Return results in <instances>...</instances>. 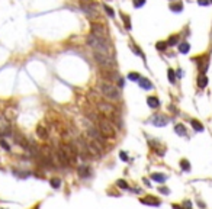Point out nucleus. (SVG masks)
Wrapping results in <instances>:
<instances>
[{"instance_id":"11","label":"nucleus","mask_w":212,"mask_h":209,"mask_svg":"<svg viewBox=\"0 0 212 209\" xmlns=\"http://www.w3.org/2000/svg\"><path fill=\"white\" fill-rule=\"evenodd\" d=\"M82 9H83V12H84V15H86L87 18H90V19L97 18V9L92 5V3H83Z\"/></svg>"},{"instance_id":"24","label":"nucleus","mask_w":212,"mask_h":209,"mask_svg":"<svg viewBox=\"0 0 212 209\" xmlns=\"http://www.w3.org/2000/svg\"><path fill=\"white\" fill-rule=\"evenodd\" d=\"M179 51L182 52V54H188L189 51H190V45H189L188 42H183L179 45Z\"/></svg>"},{"instance_id":"39","label":"nucleus","mask_w":212,"mask_h":209,"mask_svg":"<svg viewBox=\"0 0 212 209\" xmlns=\"http://www.w3.org/2000/svg\"><path fill=\"white\" fill-rule=\"evenodd\" d=\"M159 190L161 192V193H164V195H169V193H170V190L167 189V187H160Z\"/></svg>"},{"instance_id":"29","label":"nucleus","mask_w":212,"mask_h":209,"mask_svg":"<svg viewBox=\"0 0 212 209\" xmlns=\"http://www.w3.org/2000/svg\"><path fill=\"white\" fill-rule=\"evenodd\" d=\"M116 185H118V187H121V189H124V190L129 189V186H128V183H126L125 180H118L116 181Z\"/></svg>"},{"instance_id":"26","label":"nucleus","mask_w":212,"mask_h":209,"mask_svg":"<svg viewBox=\"0 0 212 209\" xmlns=\"http://www.w3.org/2000/svg\"><path fill=\"white\" fill-rule=\"evenodd\" d=\"M180 167H182L183 171H190V163H189L188 160H182V161H180Z\"/></svg>"},{"instance_id":"33","label":"nucleus","mask_w":212,"mask_h":209,"mask_svg":"<svg viewBox=\"0 0 212 209\" xmlns=\"http://www.w3.org/2000/svg\"><path fill=\"white\" fill-rule=\"evenodd\" d=\"M119 158H121V160H124V161H129V157H128V154H126L125 151H121L119 152Z\"/></svg>"},{"instance_id":"27","label":"nucleus","mask_w":212,"mask_h":209,"mask_svg":"<svg viewBox=\"0 0 212 209\" xmlns=\"http://www.w3.org/2000/svg\"><path fill=\"white\" fill-rule=\"evenodd\" d=\"M167 74H169L170 83H172V84H174V83H176V74H174V71L172 70V68H169V70H167Z\"/></svg>"},{"instance_id":"1","label":"nucleus","mask_w":212,"mask_h":209,"mask_svg":"<svg viewBox=\"0 0 212 209\" xmlns=\"http://www.w3.org/2000/svg\"><path fill=\"white\" fill-rule=\"evenodd\" d=\"M86 42L89 47H92V49L97 54H105V55H113V48L112 44L109 42V39H102L97 38L95 35H89L86 39Z\"/></svg>"},{"instance_id":"36","label":"nucleus","mask_w":212,"mask_h":209,"mask_svg":"<svg viewBox=\"0 0 212 209\" xmlns=\"http://www.w3.org/2000/svg\"><path fill=\"white\" fill-rule=\"evenodd\" d=\"M145 5V0H134V6L135 7H141Z\"/></svg>"},{"instance_id":"28","label":"nucleus","mask_w":212,"mask_h":209,"mask_svg":"<svg viewBox=\"0 0 212 209\" xmlns=\"http://www.w3.org/2000/svg\"><path fill=\"white\" fill-rule=\"evenodd\" d=\"M128 79L132 80V81H140L141 76L138 74V73H129V74H128Z\"/></svg>"},{"instance_id":"35","label":"nucleus","mask_w":212,"mask_h":209,"mask_svg":"<svg viewBox=\"0 0 212 209\" xmlns=\"http://www.w3.org/2000/svg\"><path fill=\"white\" fill-rule=\"evenodd\" d=\"M131 49H132V51H134L135 54H138V55H142V57H144V54H142V52H141L140 49L137 48V45H134V44H131Z\"/></svg>"},{"instance_id":"6","label":"nucleus","mask_w":212,"mask_h":209,"mask_svg":"<svg viewBox=\"0 0 212 209\" xmlns=\"http://www.w3.org/2000/svg\"><path fill=\"white\" fill-rule=\"evenodd\" d=\"M60 150H63L64 154L67 156L70 164H74V163L77 161V150H76V145H73V144H61Z\"/></svg>"},{"instance_id":"38","label":"nucleus","mask_w":212,"mask_h":209,"mask_svg":"<svg viewBox=\"0 0 212 209\" xmlns=\"http://www.w3.org/2000/svg\"><path fill=\"white\" fill-rule=\"evenodd\" d=\"M198 3L201 6H208L209 3H211V2H209V0H198Z\"/></svg>"},{"instance_id":"12","label":"nucleus","mask_w":212,"mask_h":209,"mask_svg":"<svg viewBox=\"0 0 212 209\" xmlns=\"http://www.w3.org/2000/svg\"><path fill=\"white\" fill-rule=\"evenodd\" d=\"M102 76L105 77V80L109 81V83L119 80V76H118L116 70H113V68H103V71H102Z\"/></svg>"},{"instance_id":"2","label":"nucleus","mask_w":212,"mask_h":209,"mask_svg":"<svg viewBox=\"0 0 212 209\" xmlns=\"http://www.w3.org/2000/svg\"><path fill=\"white\" fill-rule=\"evenodd\" d=\"M99 89H100V93L105 96L106 99H109V100H119L121 99L119 89H118L116 86H113L112 83H109V81L102 80L100 83H99Z\"/></svg>"},{"instance_id":"42","label":"nucleus","mask_w":212,"mask_h":209,"mask_svg":"<svg viewBox=\"0 0 212 209\" xmlns=\"http://www.w3.org/2000/svg\"><path fill=\"white\" fill-rule=\"evenodd\" d=\"M3 209H5V208H3Z\"/></svg>"},{"instance_id":"18","label":"nucleus","mask_w":212,"mask_h":209,"mask_svg":"<svg viewBox=\"0 0 212 209\" xmlns=\"http://www.w3.org/2000/svg\"><path fill=\"white\" fill-rule=\"evenodd\" d=\"M150 179L153 181H155V183H164L166 181V174H163V173H153L150 176Z\"/></svg>"},{"instance_id":"13","label":"nucleus","mask_w":212,"mask_h":209,"mask_svg":"<svg viewBox=\"0 0 212 209\" xmlns=\"http://www.w3.org/2000/svg\"><path fill=\"white\" fill-rule=\"evenodd\" d=\"M77 173H78V176L82 177V179H86V177H90L92 170H90V167L87 166V164H82V166H78Z\"/></svg>"},{"instance_id":"8","label":"nucleus","mask_w":212,"mask_h":209,"mask_svg":"<svg viewBox=\"0 0 212 209\" xmlns=\"http://www.w3.org/2000/svg\"><path fill=\"white\" fill-rule=\"evenodd\" d=\"M87 135H89L90 139L96 141V143L105 144V137L100 134V131L97 129V126H89V128H87Z\"/></svg>"},{"instance_id":"14","label":"nucleus","mask_w":212,"mask_h":209,"mask_svg":"<svg viewBox=\"0 0 212 209\" xmlns=\"http://www.w3.org/2000/svg\"><path fill=\"white\" fill-rule=\"evenodd\" d=\"M140 202L141 203H144V205H150V206H160V200H157L154 196H145V198H141Z\"/></svg>"},{"instance_id":"4","label":"nucleus","mask_w":212,"mask_h":209,"mask_svg":"<svg viewBox=\"0 0 212 209\" xmlns=\"http://www.w3.org/2000/svg\"><path fill=\"white\" fill-rule=\"evenodd\" d=\"M95 61L102 67V68H115L116 61L113 55H105V54H97L95 52Z\"/></svg>"},{"instance_id":"10","label":"nucleus","mask_w":212,"mask_h":209,"mask_svg":"<svg viewBox=\"0 0 212 209\" xmlns=\"http://www.w3.org/2000/svg\"><path fill=\"white\" fill-rule=\"evenodd\" d=\"M150 122L153 125H155V126H159V128H163V126H166L170 122V119L167 116H164V115H154Z\"/></svg>"},{"instance_id":"21","label":"nucleus","mask_w":212,"mask_h":209,"mask_svg":"<svg viewBox=\"0 0 212 209\" xmlns=\"http://www.w3.org/2000/svg\"><path fill=\"white\" fill-rule=\"evenodd\" d=\"M190 124H192V126H193V129H195V131H198V132H202L203 129V125L201 124V122H199V121H196V119H192V121H190Z\"/></svg>"},{"instance_id":"25","label":"nucleus","mask_w":212,"mask_h":209,"mask_svg":"<svg viewBox=\"0 0 212 209\" xmlns=\"http://www.w3.org/2000/svg\"><path fill=\"white\" fill-rule=\"evenodd\" d=\"M177 42H179V35H173V36L167 41V45H169V47H174V45H177Z\"/></svg>"},{"instance_id":"19","label":"nucleus","mask_w":212,"mask_h":209,"mask_svg":"<svg viewBox=\"0 0 212 209\" xmlns=\"http://www.w3.org/2000/svg\"><path fill=\"white\" fill-rule=\"evenodd\" d=\"M140 86L144 89V90H151L153 89V84H151V81L148 80V79H140Z\"/></svg>"},{"instance_id":"40","label":"nucleus","mask_w":212,"mask_h":209,"mask_svg":"<svg viewBox=\"0 0 212 209\" xmlns=\"http://www.w3.org/2000/svg\"><path fill=\"white\" fill-rule=\"evenodd\" d=\"M116 83H118V86H119V87H124V84H125V83H124V79H122V77H119V80L116 81Z\"/></svg>"},{"instance_id":"17","label":"nucleus","mask_w":212,"mask_h":209,"mask_svg":"<svg viewBox=\"0 0 212 209\" xmlns=\"http://www.w3.org/2000/svg\"><path fill=\"white\" fill-rule=\"evenodd\" d=\"M36 135H38L41 139H47V138H48V131H47L45 126L38 125V126H36Z\"/></svg>"},{"instance_id":"9","label":"nucleus","mask_w":212,"mask_h":209,"mask_svg":"<svg viewBox=\"0 0 212 209\" xmlns=\"http://www.w3.org/2000/svg\"><path fill=\"white\" fill-rule=\"evenodd\" d=\"M87 151H89V156H93V157H100L102 156V144L96 143V141H89L87 143Z\"/></svg>"},{"instance_id":"7","label":"nucleus","mask_w":212,"mask_h":209,"mask_svg":"<svg viewBox=\"0 0 212 209\" xmlns=\"http://www.w3.org/2000/svg\"><path fill=\"white\" fill-rule=\"evenodd\" d=\"M92 35L97 36V38H102V39H108L109 36V31L106 29V26H103L102 23H92Z\"/></svg>"},{"instance_id":"32","label":"nucleus","mask_w":212,"mask_h":209,"mask_svg":"<svg viewBox=\"0 0 212 209\" xmlns=\"http://www.w3.org/2000/svg\"><path fill=\"white\" fill-rule=\"evenodd\" d=\"M103 7H105L106 13L109 15L111 18H113V16H115V13H113V9H112V7H109V6H108V5H105V6H103Z\"/></svg>"},{"instance_id":"3","label":"nucleus","mask_w":212,"mask_h":209,"mask_svg":"<svg viewBox=\"0 0 212 209\" xmlns=\"http://www.w3.org/2000/svg\"><path fill=\"white\" fill-rule=\"evenodd\" d=\"M97 129L105 138H112L115 137V128L113 124L108 118H99L97 119Z\"/></svg>"},{"instance_id":"15","label":"nucleus","mask_w":212,"mask_h":209,"mask_svg":"<svg viewBox=\"0 0 212 209\" xmlns=\"http://www.w3.org/2000/svg\"><path fill=\"white\" fill-rule=\"evenodd\" d=\"M57 157H58V160H60V163H61V166H64V167L70 166V163H68V158H67V156L64 154L63 150H58V151H57Z\"/></svg>"},{"instance_id":"16","label":"nucleus","mask_w":212,"mask_h":209,"mask_svg":"<svg viewBox=\"0 0 212 209\" xmlns=\"http://www.w3.org/2000/svg\"><path fill=\"white\" fill-rule=\"evenodd\" d=\"M147 105H148L151 109H157L160 106V100L155 97V96H150V97H147Z\"/></svg>"},{"instance_id":"5","label":"nucleus","mask_w":212,"mask_h":209,"mask_svg":"<svg viewBox=\"0 0 212 209\" xmlns=\"http://www.w3.org/2000/svg\"><path fill=\"white\" fill-rule=\"evenodd\" d=\"M97 110L100 112L102 115H105L106 118L109 119H113L116 116V108L113 106V105H111V103H106V102H99L97 103Z\"/></svg>"},{"instance_id":"37","label":"nucleus","mask_w":212,"mask_h":209,"mask_svg":"<svg viewBox=\"0 0 212 209\" xmlns=\"http://www.w3.org/2000/svg\"><path fill=\"white\" fill-rule=\"evenodd\" d=\"M183 206H184V209H192V203H190V200H184Z\"/></svg>"},{"instance_id":"30","label":"nucleus","mask_w":212,"mask_h":209,"mask_svg":"<svg viewBox=\"0 0 212 209\" xmlns=\"http://www.w3.org/2000/svg\"><path fill=\"white\" fill-rule=\"evenodd\" d=\"M170 10H173V12L179 13V12H182V10H183V6L180 5V3H179V5H172V6H170Z\"/></svg>"},{"instance_id":"23","label":"nucleus","mask_w":212,"mask_h":209,"mask_svg":"<svg viewBox=\"0 0 212 209\" xmlns=\"http://www.w3.org/2000/svg\"><path fill=\"white\" fill-rule=\"evenodd\" d=\"M49 185H51V187H54V189H58V187L61 186V179H58V177H53V179L49 180Z\"/></svg>"},{"instance_id":"31","label":"nucleus","mask_w":212,"mask_h":209,"mask_svg":"<svg viewBox=\"0 0 212 209\" xmlns=\"http://www.w3.org/2000/svg\"><path fill=\"white\" fill-rule=\"evenodd\" d=\"M155 47H157V49H159V51H163V49H166L169 45H167V42H157V44H155Z\"/></svg>"},{"instance_id":"20","label":"nucleus","mask_w":212,"mask_h":209,"mask_svg":"<svg viewBox=\"0 0 212 209\" xmlns=\"http://www.w3.org/2000/svg\"><path fill=\"white\" fill-rule=\"evenodd\" d=\"M174 132L177 134V135H180V137H184V135H186V128H184V125L177 124L174 126Z\"/></svg>"},{"instance_id":"34","label":"nucleus","mask_w":212,"mask_h":209,"mask_svg":"<svg viewBox=\"0 0 212 209\" xmlns=\"http://www.w3.org/2000/svg\"><path fill=\"white\" fill-rule=\"evenodd\" d=\"M0 145H2V147L5 148L6 151H10V145H9L7 143H6L5 139H0Z\"/></svg>"},{"instance_id":"22","label":"nucleus","mask_w":212,"mask_h":209,"mask_svg":"<svg viewBox=\"0 0 212 209\" xmlns=\"http://www.w3.org/2000/svg\"><path fill=\"white\" fill-rule=\"evenodd\" d=\"M198 86L201 87V89H205V87L208 86V77L205 76V74L199 76V79H198Z\"/></svg>"},{"instance_id":"41","label":"nucleus","mask_w":212,"mask_h":209,"mask_svg":"<svg viewBox=\"0 0 212 209\" xmlns=\"http://www.w3.org/2000/svg\"><path fill=\"white\" fill-rule=\"evenodd\" d=\"M209 2H211V3H212V0H209Z\"/></svg>"}]
</instances>
